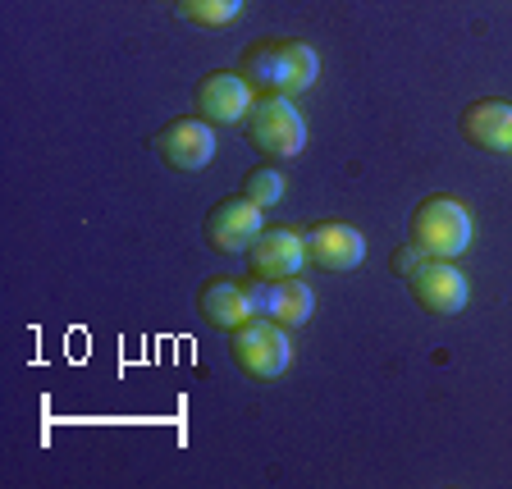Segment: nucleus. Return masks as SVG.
<instances>
[{
  "label": "nucleus",
  "instance_id": "1",
  "mask_svg": "<svg viewBox=\"0 0 512 489\" xmlns=\"http://www.w3.org/2000/svg\"><path fill=\"white\" fill-rule=\"evenodd\" d=\"M407 243H416L430 261H453L471 243V211L458 197L435 192L426 202H416V211L407 215Z\"/></svg>",
  "mask_w": 512,
  "mask_h": 489
},
{
  "label": "nucleus",
  "instance_id": "2",
  "mask_svg": "<svg viewBox=\"0 0 512 489\" xmlns=\"http://www.w3.org/2000/svg\"><path fill=\"white\" fill-rule=\"evenodd\" d=\"M247 147L266 160H293L307 147V119L293 96H256L243 119Z\"/></svg>",
  "mask_w": 512,
  "mask_h": 489
},
{
  "label": "nucleus",
  "instance_id": "3",
  "mask_svg": "<svg viewBox=\"0 0 512 489\" xmlns=\"http://www.w3.org/2000/svg\"><path fill=\"white\" fill-rule=\"evenodd\" d=\"M229 357H234V366L247 380H279V375L288 371L293 348H288V334L279 320L247 316L243 325L229 330Z\"/></svg>",
  "mask_w": 512,
  "mask_h": 489
},
{
  "label": "nucleus",
  "instance_id": "4",
  "mask_svg": "<svg viewBox=\"0 0 512 489\" xmlns=\"http://www.w3.org/2000/svg\"><path fill=\"white\" fill-rule=\"evenodd\" d=\"M147 147L179 174L206 170L215 156V124H206L202 115H179V119H170V124H160Z\"/></svg>",
  "mask_w": 512,
  "mask_h": 489
},
{
  "label": "nucleus",
  "instance_id": "5",
  "mask_svg": "<svg viewBox=\"0 0 512 489\" xmlns=\"http://www.w3.org/2000/svg\"><path fill=\"white\" fill-rule=\"evenodd\" d=\"M252 101L256 92L247 87V78L238 69H211V74H202L192 83V110L206 124H243Z\"/></svg>",
  "mask_w": 512,
  "mask_h": 489
},
{
  "label": "nucleus",
  "instance_id": "6",
  "mask_svg": "<svg viewBox=\"0 0 512 489\" xmlns=\"http://www.w3.org/2000/svg\"><path fill=\"white\" fill-rule=\"evenodd\" d=\"M407 293H412V302L421 311H430V316H458L471 298V284L453 261H430L426 256V261L407 275Z\"/></svg>",
  "mask_w": 512,
  "mask_h": 489
},
{
  "label": "nucleus",
  "instance_id": "7",
  "mask_svg": "<svg viewBox=\"0 0 512 489\" xmlns=\"http://www.w3.org/2000/svg\"><path fill=\"white\" fill-rule=\"evenodd\" d=\"M247 298H252V311L256 316H270L279 320L284 330H298V325H307L311 311H316V293H311V284H302L298 275L288 279H247Z\"/></svg>",
  "mask_w": 512,
  "mask_h": 489
},
{
  "label": "nucleus",
  "instance_id": "8",
  "mask_svg": "<svg viewBox=\"0 0 512 489\" xmlns=\"http://www.w3.org/2000/svg\"><path fill=\"white\" fill-rule=\"evenodd\" d=\"M261 229H266V224H261V206L247 202L243 192H238V197H220V202L206 211V220H202L206 243H211L215 252H229V256L247 252Z\"/></svg>",
  "mask_w": 512,
  "mask_h": 489
},
{
  "label": "nucleus",
  "instance_id": "9",
  "mask_svg": "<svg viewBox=\"0 0 512 489\" xmlns=\"http://www.w3.org/2000/svg\"><path fill=\"white\" fill-rule=\"evenodd\" d=\"M302 243H307V261L320 266L325 275H343V270H357L366 261L362 229H352V224H343V220L311 224L307 234H302Z\"/></svg>",
  "mask_w": 512,
  "mask_h": 489
},
{
  "label": "nucleus",
  "instance_id": "10",
  "mask_svg": "<svg viewBox=\"0 0 512 489\" xmlns=\"http://www.w3.org/2000/svg\"><path fill=\"white\" fill-rule=\"evenodd\" d=\"M243 256L256 279H288V275H298L302 261H307V243L293 229H261Z\"/></svg>",
  "mask_w": 512,
  "mask_h": 489
},
{
  "label": "nucleus",
  "instance_id": "11",
  "mask_svg": "<svg viewBox=\"0 0 512 489\" xmlns=\"http://www.w3.org/2000/svg\"><path fill=\"white\" fill-rule=\"evenodd\" d=\"M462 138L480 151H512V101H499V96H480L462 110L458 119Z\"/></svg>",
  "mask_w": 512,
  "mask_h": 489
},
{
  "label": "nucleus",
  "instance_id": "12",
  "mask_svg": "<svg viewBox=\"0 0 512 489\" xmlns=\"http://www.w3.org/2000/svg\"><path fill=\"white\" fill-rule=\"evenodd\" d=\"M197 311H202L206 325H215V330H234V325H243L247 316H256L252 311V298H247V288L238 284V279H206L202 288H197Z\"/></svg>",
  "mask_w": 512,
  "mask_h": 489
},
{
  "label": "nucleus",
  "instance_id": "13",
  "mask_svg": "<svg viewBox=\"0 0 512 489\" xmlns=\"http://www.w3.org/2000/svg\"><path fill=\"white\" fill-rule=\"evenodd\" d=\"M238 74L247 78L256 96H288V64H284V42L261 37L238 55Z\"/></svg>",
  "mask_w": 512,
  "mask_h": 489
},
{
  "label": "nucleus",
  "instance_id": "14",
  "mask_svg": "<svg viewBox=\"0 0 512 489\" xmlns=\"http://www.w3.org/2000/svg\"><path fill=\"white\" fill-rule=\"evenodd\" d=\"M174 10L197 28H229L243 14V0H174Z\"/></svg>",
  "mask_w": 512,
  "mask_h": 489
},
{
  "label": "nucleus",
  "instance_id": "15",
  "mask_svg": "<svg viewBox=\"0 0 512 489\" xmlns=\"http://www.w3.org/2000/svg\"><path fill=\"white\" fill-rule=\"evenodd\" d=\"M284 64H288V96L307 92V87L320 78V55L311 51L307 42H293V37H288L284 42Z\"/></svg>",
  "mask_w": 512,
  "mask_h": 489
},
{
  "label": "nucleus",
  "instance_id": "16",
  "mask_svg": "<svg viewBox=\"0 0 512 489\" xmlns=\"http://www.w3.org/2000/svg\"><path fill=\"white\" fill-rule=\"evenodd\" d=\"M238 192H243L247 202L261 206V211H270V206L284 197V174H279L275 165H252V170L243 174V183H238Z\"/></svg>",
  "mask_w": 512,
  "mask_h": 489
},
{
  "label": "nucleus",
  "instance_id": "17",
  "mask_svg": "<svg viewBox=\"0 0 512 489\" xmlns=\"http://www.w3.org/2000/svg\"><path fill=\"white\" fill-rule=\"evenodd\" d=\"M421 261H426V256H421V247H416V243H398V247H394V256H389V270L407 279L416 266H421Z\"/></svg>",
  "mask_w": 512,
  "mask_h": 489
}]
</instances>
